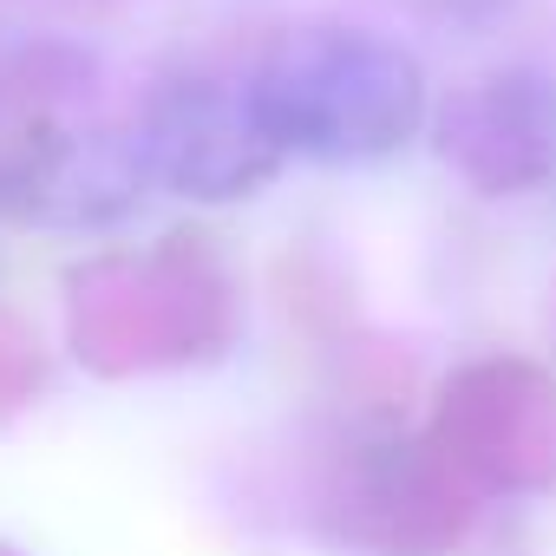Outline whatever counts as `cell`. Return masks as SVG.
Masks as SVG:
<instances>
[{
    "label": "cell",
    "mask_w": 556,
    "mask_h": 556,
    "mask_svg": "<svg viewBox=\"0 0 556 556\" xmlns=\"http://www.w3.org/2000/svg\"><path fill=\"white\" fill-rule=\"evenodd\" d=\"M242 99L275 151H302L321 164L387 157L413 138L426 112L419 66L354 27H315L282 40L255 66Z\"/></svg>",
    "instance_id": "cell-1"
},
{
    "label": "cell",
    "mask_w": 556,
    "mask_h": 556,
    "mask_svg": "<svg viewBox=\"0 0 556 556\" xmlns=\"http://www.w3.org/2000/svg\"><path fill=\"white\" fill-rule=\"evenodd\" d=\"M275 157L282 151L255 125L249 99H229L216 86H177L144 125V164L184 197H210V203L255 190L275 170Z\"/></svg>",
    "instance_id": "cell-2"
}]
</instances>
